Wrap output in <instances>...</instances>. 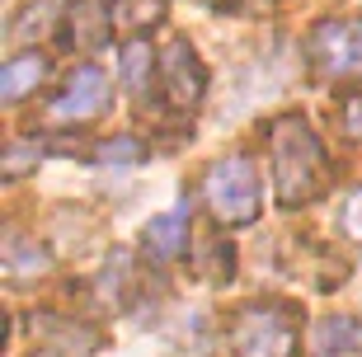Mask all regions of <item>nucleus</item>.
Wrapping results in <instances>:
<instances>
[{"mask_svg":"<svg viewBox=\"0 0 362 357\" xmlns=\"http://www.w3.org/2000/svg\"><path fill=\"white\" fill-rule=\"evenodd\" d=\"M269 151H273V188H278V207H306L329 188V156L325 141L315 136L301 113H282L269 127Z\"/></svg>","mask_w":362,"mask_h":357,"instance_id":"1","label":"nucleus"},{"mask_svg":"<svg viewBox=\"0 0 362 357\" xmlns=\"http://www.w3.org/2000/svg\"><path fill=\"white\" fill-rule=\"evenodd\" d=\"M301 348V310L292 301H255L230 324L235 357H296Z\"/></svg>","mask_w":362,"mask_h":357,"instance_id":"2","label":"nucleus"},{"mask_svg":"<svg viewBox=\"0 0 362 357\" xmlns=\"http://www.w3.org/2000/svg\"><path fill=\"white\" fill-rule=\"evenodd\" d=\"M202 198L221 226H250L259 216V170L250 156L216 160L202 179Z\"/></svg>","mask_w":362,"mask_h":357,"instance_id":"3","label":"nucleus"},{"mask_svg":"<svg viewBox=\"0 0 362 357\" xmlns=\"http://www.w3.org/2000/svg\"><path fill=\"white\" fill-rule=\"evenodd\" d=\"M310 71L325 85H353L362 80V33L344 19H320L306 38Z\"/></svg>","mask_w":362,"mask_h":357,"instance_id":"4","label":"nucleus"},{"mask_svg":"<svg viewBox=\"0 0 362 357\" xmlns=\"http://www.w3.org/2000/svg\"><path fill=\"white\" fill-rule=\"evenodd\" d=\"M160 90H165V99H170V108H179V113H193V108L202 104L207 71H202L198 52H193L184 38H175L160 52Z\"/></svg>","mask_w":362,"mask_h":357,"instance_id":"5","label":"nucleus"},{"mask_svg":"<svg viewBox=\"0 0 362 357\" xmlns=\"http://www.w3.org/2000/svg\"><path fill=\"white\" fill-rule=\"evenodd\" d=\"M108 104V76L99 66H76L52 99V122H90Z\"/></svg>","mask_w":362,"mask_h":357,"instance_id":"6","label":"nucleus"},{"mask_svg":"<svg viewBox=\"0 0 362 357\" xmlns=\"http://www.w3.org/2000/svg\"><path fill=\"white\" fill-rule=\"evenodd\" d=\"M66 47H104L113 28V5L108 0H71L66 5Z\"/></svg>","mask_w":362,"mask_h":357,"instance_id":"7","label":"nucleus"},{"mask_svg":"<svg viewBox=\"0 0 362 357\" xmlns=\"http://www.w3.org/2000/svg\"><path fill=\"white\" fill-rule=\"evenodd\" d=\"M141 245H146L151 259L175 264L179 254L188 250V212H160V216H151L146 230H141Z\"/></svg>","mask_w":362,"mask_h":357,"instance_id":"8","label":"nucleus"},{"mask_svg":"<svg viewBox=\"0 0 362 357\" xmlns=\"http://www.w3.org/2000/svg\"><path fill=\"white\" fill-rule=\"evenodd\" d=\"M156 80H160V57L151 52V42H127V47H122V85H127V94H132L141 108L151 104Z\"/></svg>","mask_w":362,"mask_h":357,"instance_id":"9","label":"nucleus"},{"mask_svg":"<svg viewBox=\"0 0 362 357\" xmlns=\"http://www.w3.org/2000/svg\"><path fill=\"white\" fill-rule=\"evenodd\" d=\"M47 80V57L42 52H19L14 62L0 66V99L5 104H19L24 94H33Z\"/></svg>","mask_w":362,"mask_h":357,"instance_id":"10","label":"nucleus"},{"mask_svg":"<svg viewBox=\"0 0 362 357\" xmlns=\"http://www.w3.org/2000/svg\"><path fill=\"white\" fill-rule=\"evenodd\" d=\"M362 344V324L353 315H329L315 329V357H349Z\"/></svg>","mask_w":362,"mask_h":357,"instance_id":"11","label":"nucleus"},{"mask_svg":"<svg viewBox=\"0 0 362 357\" xmlns=\"http://www.w3.org/2000/svg\"><path fill=\"white\" fill-rule=\"evenodd\" d=\"M108 5H113V24L127 33H141L165 19V0H108Z\"/></svg>","mask_w":362,"mask_h":357,"instance_id":"12","label":"nucleus"},{"mask_svg":"<svg viewBox=\"0 0 362 357\" xmlns=\"http://www.w3.org/2000/svg\"><path fill=\"white\" fill-rule=\"evenodd\" d=\"M5 264H10V273H47V254H42L38 240H28V235H10V245H5Z\"/></svg>","mask_w":362,"mask_h":357,"instance_id":"13","label":"nucleus"},{"mask_svg":"<svg viewBox=\"0 0 362 357\" xmlns=\"http://www.w3.org/2000/svg\"><path fill=\"white\" fill-rule=\"evenodd\" d=\"M94 160H104V165H136L141 160V146L132 136H108V141L94 146Z\"/></svg>","mask_w":362,"mask_h":357,"instance_id":"14","label":"nucleus"},{"mask_svg":"<svg viewBox=\"0 0 362 357\" xmlns=\"http://www.w3.org/2000/svg\"><path fill=\"white\" fill-rule=\"evenodd\" d=\"M42 151L38 146H10V156H5V179H19L28 165H38Z\"/></svg>","mask_w":362,"mask_h":357,"instance_id":"15","label":"nucleus"},{"mask_svg":"<svg viewBox=\"0 0 362 357\" xmlns=\"http://www.w3.org/2000/svg\"><path fill=\"white\" fill-rule=\"evenodd\" d=\"M344 136H349V141H362V94L344 104Z\"/></svg>","mask_w":362,"mask_h":357,"instance_id":"16","label":"nucleus"},{"mask_svg":"<svg viewBox=\"0 0 362 357\" xmlns=\"http://www.w3.org/2000/svg\"><path fill=\"white\" fill-rule=\"evenodd\" d=\"M344 230L362 240V193H353V198L344 202Z\"/></svg>","mask_w":362,"mask_h":357,"instance_id":"17","label":"nucleus"},{"mask_svg":"<svg viewBox=\"0 0 362 357\" xmlns=\"http://www.w3.org/2000/svg\"><path fill=\"white\" fill-rule=\"evenodd\" d=\"M221 5H230V10H259V5H269V0H221Z\"/></svg>","mask_w":362,"mask_h":357,"instance_id":"18","label":"nucleus"}]
</instances>
